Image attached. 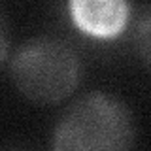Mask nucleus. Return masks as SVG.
Segmentation results:
<instances>
[{
  "mask_svg": "<svg viewBox=\"0 0 151 151\" xmlns=\"http://www.w3.org/2000/svg\"><path fill=\"white\" fill-rule=\"evenodd\" d=\"M136 145V123L121 98L104 91L85 93L59 117L57 151H123Z\"/></svg>",
  "mask_w": 151,
  "mask_h": 151,
  "instance_id": "obj_1",
  "label": "nucleus"
},
{
  "mask_svg": "<svg viewBox=\"0 0 151 151\" xmlns=\"http://www.w3.org/2000/svg\"><path fill=\"white\" fill-rule=\"evenodd\" d=\"M70 15L81 32L94 38H115L129 21L127 0H70Z\"/></svg>",
  "mask_w": 151,
  "mask_h": 151,
  "instance_id": "obj_3",
  "label": "nucleus"
},
{
  "mask_svg": "<svg viewBox=\"0 0 151 151\" xmlns=\"http://www.w3.org/2000/svg\"><path fill=\"white\" fill-rule=\"evenodd\" d=\"M83 60L68 42L55 36L27 40L9 57V76L27 100L55 106L78 91Z\"/></svg>",
  "mask_w": 151,
  "mask_h": 151,
  "instance_id": "obj_2",
  "label": "nucleus"
},
{
  "mask_svg": "<svg viewBox=\"0 0 151 151\" xmlns=\"http://www.w3.org/2000/svg\"><path fill=\"white\" fill-rule=\"evenodd\" d=\"M9 47H12V36H9V25L4 9L0 8V66L8 60Z\"/></svg>",
  "mask_w": 151,
  "mask_h": 151,
  "instance_id": "obj_5",
  "label": "nucleus"
},
{
  "mask_svg": "<svg viewBox=\"0 0 151 151\" xmlns=\"http://www.w3.org/2000/svg\"><path fill=\"white\" fill-rule=\"evenodd\" d=\"M149 36H151V19H149V12L145 9V12L142 13V17L138 19V23H136V34H134L138 53H140L145 66H149V51H151Z\"/></svg>",
  "mask_w": 151,
  "mask_h": 151,
  "instance_id": "obj_4",
  "label": "nucleus"
}]
</instances>
